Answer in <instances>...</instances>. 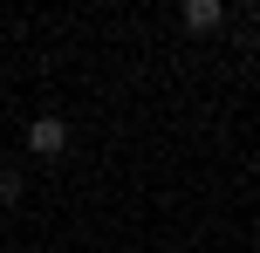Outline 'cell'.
<instances>
[{
	"instance_id": "cell-1",
	"label": "cell",
	"mask_w": 260,
	"mask_h": 253,
	"mask_svg": "<svg viewBox=\"0 0 260 253\" xmlns=\"http://www.w3.org/2000/svg\"><path fill=\"white\" fill-rule=\"evenodd\" d=\"M62 144H69L62 117H35V123H27V151H35V158H55Z\"/></svg>"
},
{
	"instance_id": "cell-2",
	"label": "cell",
	"mask_w": 260,
	"mask_h": 253,
	"mask_svg": "<svg viewBox=\"0 0 260 253\" xmlns=\"http://www.w3.org/2000/svg\"><path fill=\"white\" fill-rule=\"evenodd\" d=\"M219 21H226L219 0H185V27H192V34H219Z\"/></svg>"
},
{
	"instance_id": "cell-3",
	"label": "cell",
	"mask_w": 260,
	"mask_h": 253,
	"mask_svg": "<svg viewBox=\"0 0 260 253\" xmlns=\"http://www.w3.org/2000/svg\"><path fill=\"white\" fill-rule=\"evenodd\" d=\"M21 185H27L21 171H0V205H14V199H21Z\"/></svg>"
}]
</instances>
